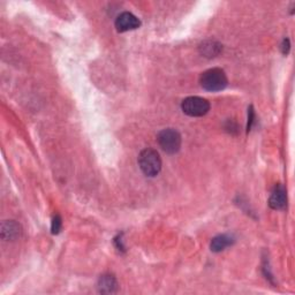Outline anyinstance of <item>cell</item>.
<instances>
[{"label":"cell","instance_id":"cell-1","mask_svg":"<svg viewBox=\"0 0 295 295\" xmlns=\"http://www.w3.org/2000/svg\"><path fill=\"white\" fill-rule=\"evenodd\" d=\"M200 82L205 90L216 92L224 90L228 81L223 70H220V68H211V70H208L203 73L202 76H201Z\"/></svg>","mask_w":295,"mask_h":295},{"label":"cell","instance_id":"cell-2","mask_svg":"<svg viewBox=\"0 0 295 295\" xmlns=\"http://www.w3.org/2000/svg\"><path fill=\"white\" fill-rule=\"evenodd\" d=\"M139 165L147 177H156L161 170L159 153L153 149H145L139 156Z\"/></svg>","mask_w":295,"mask_h":295},{"label":"cell","instance_id":"cell-3","mask_svg":"<svg viewBox=\"0 0 295 295\" xmlns=\"http://www.w3.org/2000/svg\"><path fill=\"white\" fill-rule=\"evenodd\" d=\"M157 140L158 143L160 145V148L163 149L166 153L173 155V153L180 150L181 135L179 134V132L173 129V128H168V129L161 130L159 134H158Z\"/></svg>","mask_w":295,"mask_h":295},{"label":"cell","instance_id":"cell-4","mask_svg":"<svg viewBox=\"0 0 295 295\" xmlns=\"http://www.w3.org/2000/svg\"><path fill=\"white\" fill-rule=\"evenodd\" d=\"M181 109L183 113L189 117H203L210 110V104L207 100L201 97H188L182 102Z\"/></svg>","mask_w":295,"mask_h":295},{"label":"cell","instance_id":"cell-5","mask_svg":"<svg viewBox=\"0 0 295 295\" xmlns=\"http://www.w3.org/2000/svg\"><path fill=\"white\" fill-rule=\"evenodd\" d=\"M141 25L140 20L129 12H123L115 20V28L118 31L125 32L138 29Z\"/></svg>","mask_w":295,"mask_h":295},{"label":"cell","instance_id":"cell-6","mask_svg":"<svg viewBox=\"0 0 295 295\" xmlns=\"http://www.w3.org/2000/svg\"><path fill=\"white\" fill-rule=\"evenodd\" d=\"M269 204L272 209L275 210H281L286 207L287 204V195H286L285 188L281 185L276 186L275 189H273L270 201H269Z\"/></svg>","mask_w":295,"mask_h":295},{"label":"cell","instance_id":"cell-7","mask_svg":"<svg viewBox=\"0 0 295 295\" xmlns=\"http://www.w3.org/2000/svg\"><path fill=\"white\" fill-rule=\"evenodd\" d=\"M118 289V283L114 276L112 275H103L98 281V290L104 294L115 293Z\"/></svg>","mask_w":295,"mask_h":295},{"label":"cell","instance_id":"cell-8","mask_svg":"<svg viewBox=\"0 0 295 295\" xmlns=\"http://www.w3.org/2000/svg\"><path fill=\"white\" fill-rule=\"evenodd\" d=\"M21 234V227L14 220H7L2 226V237L5 240H15Z\"/></svg>","mask_w":295,"mask_h":295},{"label":"cell","instance_id":"cell-9","mask_svg":"<svg viewBox=\"0 0 295 295\" xmlns=\"http://www.w3.org/2000/svg\"><path fill=\"white\" fill-rule=\"evenodd\" d=\"M232 243H233L232 237L223 234V235H218V237L213 238L210 247L212 251H215V253H219V251L224 250L225 248L230 247Z\"/></svg>","mask_w":295,"mask_h":295},{"label":"cell","instance_id":"cell-10","mask_svg":"<svg viewBox=\"0 0 295 295\" xmlns=\"http://www.w3.org/2000/svg\"><path fill=\"white\" fill-rule=\"evenodd\" d=\"M200 50L201 53H202L204 57L213 58L220 53L221 45L215 41H207L200 46Z\"/></svg>","mask_w":295,"mask_h":295},{"label":"cell","instance_id":"cell-11","mask_svg":"<svg viewBox=\"0 0 295 295\" xmlns=\"http://www.w3.org/2000/svg\"><path fill=\"white\" fill-rule=\"evenodd\" d=\"M61 230V218L60 216H55L52 220V226H51V231L53 234H58Z\"/></svg>","mask_w":295,"mask_h":295},{"label":"cell","instance_id":"cell-12","mask_svg":"<svg viewBox=\"0 0 295 295\" xmlns=\"http://www.w3.org/2000/svg\"><path fill=\"white\" fill-rule=\"evenodd\" d=\"M254 122V110L253 108L249 109V113H248V125H247V130L249 132L251 126H253Z\"/></svg>","mask_w":295,"mask_h":295},{"label":"cell","instance_id":"cell-13","mask_svg":"<svg viewBox=\"0 0 295 295\" xmlns=\"http://www.w3.org/2000/svg\"><path fill=\"white\" fill-rule=\"evenodd\" d=\"M281 49H283V53L284 54H287L288 51H289V41L286 38L283 42V46H281Z\"/></svg>","mask_w":295,"mask_h":295}]
</instances>
